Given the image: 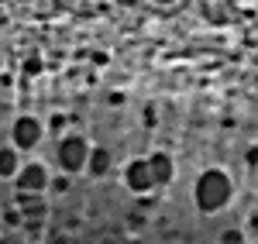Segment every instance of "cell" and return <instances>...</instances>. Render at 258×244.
Segmentation results:
<instances>
[{"label":"cell","instance_id":"6da1fadb","mask_svg":"<svg viewBox=\"0 0 258 244\" xmlns=\"http://www.w3.org/2000/svg\"><path fill=\"white\" fill-rule=\"evenodd\" d=\"M234 200V183L224 169H203L193 183V203L200 213H220Z\"/></svg>","mask_w":258,"mask_h":244},{"label":"cell","instance_id":"7a4b0ae2","mask_svg":"<svg viewBox=\"0 0 258 244\" xmlns=\"http://www.w3.org/2000/svg\"><path fill=\"white\" fill-rule=\"evenodd\" d=\"M90 148L93 144L86 141L83 134H62L59 141H55V169H59L62 176H80V172H86V162H90Z\"/></svg>","mask_w":258,"mask_h":244},{"label":"cell","instance_id":"3957f363","mask_svg":"<svg viewBox=\"0 0 258 244\" xmlns=\"http://www.w3.org/2000/svg\"><path fill=\"white\" fill-rule=\"evenodd\" d=\"M48 186H52V169L45 162H38V158L24 162L21 172H18V179H14V189H18V193H28V196H45Z\"/></svg>","mask_w":258,"mask_h":244},{"label":"cell","instance_id":"277c9868","mask_svg":"<svg viewBox=\"0 0 258 244\" xmlns=\"http://www.w3.org/2000/svg\"><path fill=\"white\" fill-rule=\"evenodd\" d=\"M45 141V124L35 114H21L18 121L11 124V148L18 151H35Z\"/></svg>","mask_w":258,"mask_h":244},{"label":"cell","instance_id":"5b68a950","mask_svg":"<svg viewBox=\"0 0 258 244\" xmlns=\"http://www.w3.org/2000/svg\"><path fill=\"white\" fill-rule=\"evenodd\" d=\"M124 186L135 193V196H145L155 189V179H152V169H148V158H131L124 165Z\"/></svg>","mask_w":258,"mask_h":244},{"label":"cell","instance_id":"8992f818","mask_svg":"<svg viewBox=\"0 0 258 244\" xmlns=\"http://www.w3.org/2000/svg\"><path fill=\"white\" fill-rule=\"evenodd\" d=\"M148 169H152L155 189H159V186H169L172 176H176V162H172V155H165V151H152V155H148Z\"/></svg>","mask_w":258,"mask_h":244},{"label":"cell","instance_id":"52a82bcc","mask_svg":"<svg viewBox=\"0 0 258 244\" xmlns=\"http://www.w3.org/2000/svg\"><path fill=\"white\" fill-rule=\"evenodd\" d=\"M18 206H21V217H24V224L28 220H45L48 217V200L45 196H28V193H18Z\"/></svg>","mask_w":258,"mask_h":244},{"label":"cell","instance_id":"ba28073f","mask_svg":"<svg viewBox=\"0 0 258 244\" xmlns=\"http://www.w3.org/2000/svg\"><path fill=\"white\" fill-rule=\"evenodd\" d=\"M110 165H114V155H110V148H103V144H93V148H90V162H86V176H93V179H103V176L110 172Z\"/></svg>","mask_w":258,"mask_h":244},{"label":"cell","instance_id":"9c48e42d","mask_svg":"<svg viewBox=\"0 0 258 244\" xmlns=\"http://www.w3.org/2000/svg\"><path fill=\"white\" fill-rule=\"evenodd\" d=\"M21 165H24L21 151H18V148H11V144H4V148H0V179L14 183L18 172H21Z\"/></svg>","mask_w":258,"mask_h":244},{"label":"cell","instance_id":"30bf717a","mask_svg":"<svg viewBox=\"0 0 258 244\" xmlns=\"http://www.w3.org/2000/svg\"><path fill=\"white\" fill-rule=\"evenodd\" d=\"M251 244H258V241H251Z\"/></svg>","mask_w":258,"mask_h":244}]
</instances>
